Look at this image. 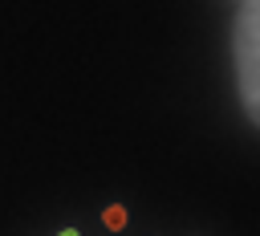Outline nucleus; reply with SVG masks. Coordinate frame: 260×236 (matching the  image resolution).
Wrapping results in <instances>:
<instances>
[{"instance_id":"obj_2","label":"nucleus","mask_w":260,"mask_h":236,"mask_svg":"<svg viewBox=\"0 0 260 236\" xmlns=\"http://www.w3.org/2000/svg\"><path fill=\"white\" fill-rule=\"evenodd\" d=\"M102 220H106V228H114V232H118V228L126 224V208H106V216H102Z\"/></svg>"},{"instance_id":"obj_3","label":"nucleus","mask_w":260,"mask_h":236,"mask_svg":"<svg viewBox=\"0 0 260 236\" xmlns=\"http://www.w3.org/2000/svg\"><path fill=\"white\" fill-rule=\"evenodd\" d=\"M61 236H81V232L77 228H61Z\"/></svg>"},{"instance_id":"obj_1","label":"nucleus","mask_w":260,"mask_h":236,"mask_svg":"<svg viewBox=\"0 0 260 236\" xmlns=\"http://www.w3.org/2000/svg\"><path fill=\"white\" fill-rule=\"evenodd\" d=\"M232 57H236V94L244 118L260 130V0H244L232 20Z\"/></svg>"}]
</instances>
